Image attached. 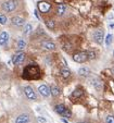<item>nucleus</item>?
I'll list each match as a JSON object with an SVG mask.
<instances>
[{"label":"nucleus","instance_id":"aec40b11","mask_svg":"<svg viewBox=\"0 0 114 123\" xmlns=\"http://www.w3.org/2000/svg\"><path fill=\"white\" fill-rule=\"evenodd\" d=\"M83 91H81L80 88H77V89H75L74 92H73V94H72V97H74V98H78V97H80V96H83Z\"/></svg>","mask_w":114,"mask_h":123},{"label":"nucleus","instance_id":"f257e3e1","mask_svg":"<svg viewBox=\"0 0 114 123\" xmlns=\"http://www.w3.org/2000/svg\"><path fill=\"white\" fill-rule=\"evenodd\" d=\"M40 77V70L36 64H29L24 69L23 79L25 80H38Z\"/></svg>","mask_w":114,"mask_h":123},{"label":"nucleus","instance_id":"7ed1b4c3","mask_svg":"<svg viewBox=\"0 0 114 123\" xmlns=\"http://www.w3.org/2000/svg\"><path fill=\"white\" fill-rule=\"evenodd\" d=\"M16 6H17V3L15 0H8L2 3V9L6 12H12L16 9Z\"/></svg>","mask_w":114,"mask_h":123},{"label":"nucleus","instance_id":"6ab92c4d","mask_svg":"<svg viewBox=\"0 0 114 123\" xmlns=\"http://www.w3.org/2000/svg\"><path fill=\"white\" fill-rule=\"evenodd\" d=\"M25 47H26V42L23 39H20L19 43H17V49L20 51H22L23 49H25Z\"/></svg>","mask_w":114,"mask_h":123},{"label":"nucleus","instance_id":"20e7f679","mask_svg":"<svg viewBox=\"0 0 114 123\" xmlns=\"http://www.w3.org/2000/svg\"><path fill=\"white\" fill-rule=\"evenodd\" d=\"M12 60H13V63L15 65L22 64V63L24 62V60H25V54H24L23 51H19V52H16L13 56Z\"/></svg>","mask_w":114,"mask_h":123},{"label":"nucleus","instance_id":"b1692460","mask_svg":"<svg viewBox=\"0 0 114 123\" xmlns=\"http://www.w3.org/2000/svg\"><path fill=\"white\" fill-rule=\"evenodd\" d=\"M7 16L6 15H3V14H0V24L1 25H3V24H6L7 23Z\"/></svg>","mask_w":114,"mask_h":123},{"label":"nucleus","instance_id":"f8f14e48","mask_svg":"<svg viewBox=\"0 0 114 123\" xmlns=\"http://www.w3.org/2000/svg\"><path fill=\"white\" fill-rule=\"evenodd\" d=\"M30 118L27 113H23V114H20L15 120V123H29Z\"/></svg>","mask_w":114,"mask_h":123},{"label":"nucleus","instance_id":"9b49d317","mask_svg":"<svg viewBox=\"0 0 114 123\" xmlns=\"http://www.w3.org/2000/svg\"><path fill=\"white\" fill-rule=\"evenodd\" d=\"M93 38L97 44H102L103 42V32L101 30H97L93 34Z\"/></svg>","mask_w":114,"mask_h":123},{"label":"nucleus","instance_id":"f03ea898","mask_svg":"<svg viewBox=\"0 0 114 123\" xmlns=\"http://www.w3.org/2000/svg\"><path fill=\"white\" fill-rule=\"evenodd\" d=\"M57 113H59L60 116L64 117V118H71L72 117V112H71L70 109L65 107L64 105H57L56 108H54Z\"/></svg>","mask_w":114,"mask_h":123},{"label":"nucleus","instance_id":"4be33fe9","mask_svg":"<svg viewBox=\"0 0 114 123\" xmlns=\"http://www.w3.org/2000/svg\"><path fill=\"white\" fill-rule=\"evenodd\" d=\"M30 32H32V25H30V24H25V30H24V34H25V35H28Z\"/></svg>","mask_w":114,"mask_h":123},{"label":"nucleus","instance_id":"412c9836","mask_svg":"<svg viewBox=\"0 0 114 123\" xmlns=\"http://www.w3.org/2000/svg\"><path fill=\"white\" fill-rule=\"evenodd\" d=\"M46 25H47V27L48 28H50V30H53L54 28V21L53 20H48V21L46 22Z\"/></svg>","mask_w":114,"mask_h":123},{"label":"nucleus","instance_id":"f3484780","mask_svg":"<svg viewBox=\"0 0 114 123\" xmlns=\"http://www.w3.org/2000/svg\"><path fill=\"white\" fill-rule=\"evenodd\" d=\"M50 93H51L54 97H57V96L60 95V88H59L58 86H56V85H52L51 88H50Z\"/></svg>","mask_w":114,"mask_h":123},{"label":"nucleus","instance_id":"4468645a","mask_svg":"<svg viewBox=\"0 0 114 123\" xmlns=\"http://www.w3.org/2000/svg\"><path fill=\"white\" fill-rule=\"evenodd\" d=\"M9 40V34L7 32H2L0 34V46H5Z\"/></svg>","mask_w":114,"mask_h":123},{"label":"nucleus","instance_id":"423d86ee","mask_svg":"<svg viewBox=\"0 0 114 123\" xmlns=\"http://www.w3.org/2000/svg\"><path fill=\"white\" fill-rule=\"evenodd\" d=\"M24 93H25L26 97H27L29 100H36L37 99V95H36L35 91H34L30 86H25V88H24Z\"/></svg>","mask_w":114,"mask_h":123},{"label":"nucleus","instance_id":"1a4fd4ad","mask_svg":"<svg viewBox=\"0 0 114 123\" xmlns=\"http://www.w3.org/2000/svg\"><path fill=\"white\" fill-rule=\"evenodd\" d=\"M38 9L40 10V12H42V13H46V12H48L49 10L51 9V6L49 5L48 2L40 1V2H38Z\"/></svg>","mask_w":114,"mask_h":123},{"label":"nucleus","instance_id":"2eb2a0df","mask_svg":"<svg viewBox=\"0 0 114 123\" xmlns=\"http://www.w3.org/2000/svg\"><path fill=\"white\" fill-rule=\"evenodd\" d=\"M78 74L80 75V76H84V77L88 76V75L90 74V69H89V68H87V67L80 68V69L78 70Z\"/></svg>","mask_w":114,"mask_h":123},{"label":"nucleus","instance_id":"2f4dec72","mask_svg":"<svg viewBox=\"0 0 114 123\" xmlns=\"http://www.w3.org/2000/svg\"><path fill=\"white\" fill-rule=\"evenodd\" d=\"M113 56H114V52H113Z\"/></svg>","mask_w":114,"mask_h":123},{"label":"nucleus","instance_id":"a878e982","mask_svg":"<svg viewBox=\"0 0 114 123\" xmlns=\"http://www.w3.org/2000/svg\"><path fill=\"white\" fill-rule=\"evenodd\" d=\"M105 121H107V123H114V117L113 116H108Z\"/></svg>","mask_w":114,"mask_h":123},{"label":"nucleus","instance_id":"39448f33","mask_svg":"<svg viewBox=\"0 0 114 123\" xmlns=\"http://www.w3.org/2000/svg\"><path fill=\"white\" fill-rule=\"evenodd\" d=\"M73 59H74V61L77 63H84L85 61L88 59L87 58V52H85V51L77 52V54H75L74 56H73Z\"/></svg>","mask_w":114,"mask_h":123},{"label":"nucleus","instance_id":"393cba45","mask_svg":"<svg viewBox=\"0 0 114 123\" xmlns=\"http://www.w3.org/2000/svg\"><path fill=\"white\" fill-rule=\"evenodd\" d=\"M95 57H96V55H95V52H93V51H88V52H87V58H88L89 60L95 59Z\"/></svg>","mask_w":114,"mask_h":123},{"label":"nucleus","instance_id":"a211bd4d","mask_svg":"<svg viewBox=\"0 0 114 123\" xmlns=\"http://www.w3.org/2000/svg\"><path fill=\"white\" fill-rule=\"evenodd\" d=\"M61 75H62L63 79H68V76L71 75V72H70V70L66 69V68H64V69L61 70Z\"/></svg>","mask_w":114,"mask_h":123},{"label":"nucleus","instance_id":"cd10ccee","mask_svg":"<svg viewBox=\"0 0 114 123\" xmlns=\"http://www.w3.org/2000/svg\"><path fill=\"white\" fill-rule=\"evenodd\" d=\"M110 27H111V28H114V23H112V24H110Z\"/></svg>","mask_w":114,"mask_h":123},{"label":"nucleus","instance_id":"0eeeda50","mask_svg":"<svg viewBox=\"0 0 114 123\" xmlns=\"http://www.w3.org/2000/svg\"><path fill=\"white\" fill-rule=\"evenodd\" d=\"M91 85L95 87L97 91H102V88H103V83L101 82V80H99V79H97V77H93L92 80H91Z\"/></svg>","mask_w":114,"mask_h":123},{"label":"nucleus","instance_id":"c85d7f7f","mask_svg":"<svg viewBox=\"0 0 114 123\" xmlns=\"http://www.w3.org/2000/svg\"><path fill=\"white\" fill-rule=\"evenodd\" d=\"M63 122H64V123H68V121H66V120H64V119H63Z\"/></svg>","mask_w":114,"mask_h":123},{"label":"nucleus","instance_id":"5701e85b","mask_svg":"<svg viewBox=\"0 0 114 123\" xmlns=\"http://www.w3.org/2000/svg\"><path fill=\"white\" fill-rule=\"evenodd\" d=\"M112 39H113V36H112L111 34H109L107 36V38H105V45H107V46H110V45H111Z\"/></svg>","mask_w":114,"mask_h":123},{"label":"nucleus","instance_id":"c756f323","mask_svg":"<svg viewBox=\"0 0 114 123\" xmlns=\"http://www.w3.org/2000/svg\"><path fill=\"white\" fill-rule=\"evenodd\" d=\"M112 71H113V73H114V68H112Z\"/></svg>","mask_w":114,"mask_h":123},{"label":"nucleus","instance_id":"7c9ffc66","mask_svg":"<svg viewBox=\"0 0 114 123\" xmlns=\"http://www.w3.org/2000/svg\"><path fill=\"white\" fill-rule=\"evenodd\" d=\"M78 123H87V122H78Z\"/></svg>","mask_w":114,"mask_h":123},{"label":"nucleus","instance_id":"6e6552de","mask_svg":"<svg viewBox=\"0 0 114 123\" xmlns=\"http://www.w3.org/2000/svg\"><path fill=\"white\" fill-rule=\"evenodd\" d=\"M38 91H39L40 95H41L42 97H48V96L50 95V88H49L47 85H45V84H42V85H40L39 87H38Z\"/></svg>","mask_w":114,"mask_h":123},{"label":"nucleus","instance_id":"bb28decb","mask_svg":"<svg viewBox=\"0 0 114 123\" xmlns=\"http://www.w3.org/2000/svg\"><path fill=\"white\" fill-rule=\"evenodd\" d=\"M38 120H39V122H41V123H45V122H46V120H45L44 118H38Z\"/></svg>","mask_w":114,"mask_h":123},{"label":"nucleus","instance_id":"9d476101","mask_svg":"<svg viewBox=\"0 0 114 123\" xmlns=\"http://www.w3.org/2000/svg\"><path fill=\"white\" fill-rule=\"evenodd\" d=\"M11 22H12L13 25L17 26V27L25 25V20L22 19V18H20V16H13V18L11 19Z\"/></svg>","mask_w":114,"mask_h":123},{"label":"nucleus","instance_id":"dca6fc26","mask_svg":"<svg viewBox=\"0 0 114 123\" xmlns=\"http://www.w3.org/2000/svg\"><path fill=\"white\" fill-rule=\"evenodd\" d=\"M65 11H66V6L63 5V3H60L57 7V13H58V15H63L65 13Z\"/></svg>","mask_w":114,"mask_h":123},{"label":"nucleus","instance_id":"ddd939ff","mask_svg":"<svg viewBox=\"0 0 114 123\" xmlns=\"http://www.w3.org/2000/svg\"><path fill=\"white\" fill-rule=\"evenodd\" d=\"M41 46L44 47L45 49H47V50H54V49H56V45H54V43L51 42V40H46V42H44L41 44Z\"/></svg>","mask_w":114,"mask_h":123}]
</instances>
